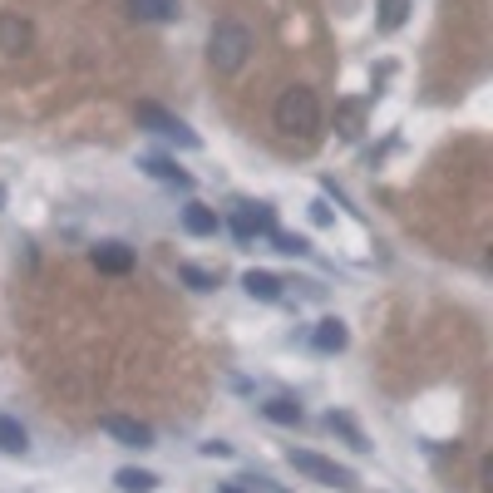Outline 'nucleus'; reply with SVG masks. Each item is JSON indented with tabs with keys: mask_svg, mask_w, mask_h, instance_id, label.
Returning <instances> with one entry per match:
<instances>
[{
	"mask_svg": "<svg viewBox=\"0 0 493 493\" xmlns=\"http://www.w3.org/2000/svg\"><path fill=\"white\" fill-rule=\"evenodd\" d=\"M246 54H252V30L237 20H217L213 35H207V65L217 75H237L246 65Z\"/></svg>",
	"mask_w": 493,
	"mask_h": 493,
	"instance_id": "obj_1",
	"label": "nucleus"
},
{
	"mask_svg": "<svg viewBox=\"0 0 493 493\" xmlns=\"http://www.w3.org/2000/svg\"><path fill=\"white\" fill-rule=\"evenodd\" d=\"M316 124H321V104L306 85H291L287 94L277 99V129L291 133V139H311Z\"/></svg>",
	"mask_w": 493,
	"mask_h": 493,
	"instance_id": "obj_2",
	"label": "nucleus"
},
{
	"mask_svg": "<svg viewBox=\"0 0 493 493\" xmlns=\"http://www.w3.org/2000/svg\"><path fill=\"white\" fill-rule=\"evenodd\" d=\"M287 459H291V469H296V473H306V479L326 483V489H341V493H355V489H360L351 469H341V464L321 459V454H311V449H291Z\"/></svg>",
	"mask_w": 493,
	"mask_h": 493,
	"instance_id": "obj_3",
	"label": "nucleus"
},
{
	"mask_svg": "<svg viewBox=\"0 0 493 493\" xmlns=\"http://www.w3.org/2000/svg\"><path fill=\"white\" fill-rule=\"evenodd\" d=\"M133 118H139V124H143L149 133H163V139L182 143V149H198V143H203L193 129H188V124H182L178 114H168V109H158V104H139V109H133Z\"/></svg>",
	"mask_w": 493,
	"mask_h": 493,
	"instance_id": "obj_4",
	"label": "nucleus"
},
{
	"mask_svg": "<svg viewBox=\"0 0 493 493\" xmlns=\"http://www.w3.org/2000/svg\"><path fill=\"white\" fill-rule=\"evenodd\" d=\"M99 429H104L109 440L129 444V449H149V444H153V429L139 424V419H129V415H104V419H99Z\"/></svg>",
	"mask_w": 493,
	"mask_h": 493,
	"instance_id": "obj_5",
	"label": "nucleus"
},
{
	"mask_svg": "<svg viewBox=\"0 0 493 493\" xmlns=\"http://www.w3.org/2000/svg\"><path fill=\"white\" fill-rule=\"evenodd\" d=\"M271 207L267 203H237V213H232V232L242 237V242H252V237H267L271 232Z\"/></svg>",
	"mask_w": 493,
	"mask_h": 493,
	"instance_id": "obj_6",
	"label": "nucleus"
},
{
	"mask_svg": "<svg viewBox=\"0 0 493 493\" xmlns=\"http://www.w3.org/2000/svg\"><path fill=\"white\" fill-rule=\"evenodd\" d=\"M94 267L109 271V277H124L133 267V252L124 242H104V246H94Z\"/></svg>",
	"mask_w": 493,
	"mask_h": 493,
	"instance_id": "obj_7",
	"label": "nucleus"
},
{
	"mask_svg": "<svg viewBox=\"0 0 493 493\" xmlns=\"http://www.w3.org/2000/svg\"><path fill=\"white\" fill-rule=\"evenodd\" d=\"M143 173L158 178V182H173V188H193V178H188L173 158H163V153H149V158H143Z\"/></svg>",
	"mask_w": 493,
	"mask_h": 493,
	"instance_id": "obj_8",
	"label": "nucleus"
},
{
	"mask_svg": "<svg viewBox=\"0 0 493 493\" xmlns=\"http://www.w3.org/2000/svg\"><path fill=\"white\" fill-rule=\"evenodd\" d=\"M0 50H11V54L30 50V25L20 15H0Z\"/></svg>",
	"mask_w": 493,
	"mask_h": 493,
	"instance_id": "obj_9",
	"label": "nucleus"
},
{
	"mask_svg": "<svg viewBox=\"0 0 493 493\" xmlns=\"http://www.w3.org/2000/svg\"><path fill=\"white\" fill-rule=\"evenodd\" d=\"M182 227H188L193 237H213L222 222H217V213H213V207H203V203H188V207H182Z\"/></svg>",
	"mask_w": 493,
	"mask_h": 493,
	"instance_id": "obj_10",
	"label": "nucleus"
},
{
	"mask_svg": "<svg viewBox=\"0 0 493 493\" xmlns=\"http://www.w3.org/2000/svg\"><path fill=\"white\" fill-rule=\"evenodd\" d=\"M242 287H246V296H257V301H281V277H271V271H246L242 277Z\"/></svg>",
	"mask_w": 493,
	"mask_h": 493,
	"instance_id": "obj_11",
	"label": "nucleus"
},
{
	"mask_svg": "<svg viewBox=\"0 0 493 493\" xmlns=\"http://www.w3.org/2000/svg\"><path fill=\"white\" fill-rule=\"evenodd\" d=\"M139 20H178V0H129Z\"/></svg>",
	"mask_w": 493,
	"mask_h": 493,
	"instance_id": "obj_12",
	"label": "nucleus"
},
{
	"mask_svg": "<svg viewBox=\"0 0 493 493\" xmlns=\"http://www.w3.org/2000/svg\"><path fill=\"white\" fill-rule=\"evenodd\" d=\"M114 483L124 493H153V489H158V473H149V469H118Z\"/></svg>",
	"mask_w": 493,
	"mask_h": 493,
	"instance_id": "obj_13",
	"label": "nucleus"
},
{
	"mask_svg": "<svg viewBox=\"0 0 493 493\" xmlns=\"http://www.w3.org/2000/svg\"><path fill=\"white\" fill-rule=\"evenodd\" d=\"M311 341H316V351L331 355V351H345V341H351V335H345V326H341V321H321Z\"/></svg>",
	"mask_w": 493,
	"mask_h": 493,
	"instance_id": "obj_14",
	"label": "nucleus"
},
{
	"mask_svg": "<svg viewBox=\"0 0 493 493\" xmlns=\"http://www.w3.org/2000/svg\"><path fill=\"white\" fill-rule=\"evenodd\" d=\"M0 449H11V454H25V449H30V440H25V429L15 424L11 415H0Z\"/></svg>",
	"mask_w": 493,
	"mask_h": 493,
	"instance_id": "obj_15",
	"label": "nucleus"
},
{
	"mask_svg": "<svg viewBox=\"0 0 493 493\" xmlns=\"http://www.w3.org/2000/svg\"><path fill=\"white\" fill-rule=\"evenodd\" d=\"M262 415H267L271 424H301V405H291V400H267Z\"/></svg>",
	"mask_w": 493,
	"mask_h": 493,
	"instance_id": "obj_16",
	"label": "nucleus"
},
{
	"mask_svg": "<svg viewBox=\"0 0 493 493\" xmlns=\"http://www.w3.org/2000/svg\"><path fill=\"white\" fill-rule=\"evenodd\" d=\"M405 15H409V0H380V25H385V30H400Z\"/></svg>",
	"mask_w": 493,
	"mask_h": 493,
	"instance_id": "obj_17",
	"label": "nucleus"
},
{
	"mask_svg": "<svg viewBox=\"0 0 493 493\" xmlns=\"http://www.w3.org/2000/svg\"><path fill=\"white\" fill-rule=\"evenodd\" d=\"M326 429H335V434H345V440H351L355 449H370V444H365V434H360V429H355V424H351V419H345V415H335V409H331V415H326Z\"/></svg>",
	"mask_w": 493,
	"mask_h": 493,
	"instance_id": "obj_18",
	"label": "nucleus"
},
{
	"mask_svg": "<svg viewBox=\"0 0 493 493\" xmlns=\"http://www.w3.org/2000/svg\"><path fill=\"white\" fill-rule=\"evenodd\" d=\"M271 242H277V252H287V257H306V252H311V246L301 242V237H291V232H277V227H271Z\"/></svg>",
	"mask_w": 493,
	"mask_h": 493,
	"instance_id": "obj_19",
	"label": "nucleus"
},
{
	"mask_svg": "<svg viewBox=\"0 0 493 493\" xmlns=\"http://www.w3.org/2000/svg\"><path fill=\"white\" fill-rule=\"evenodd\" d=\"M178 277L188 281L193 291H213L217 287V277H213V271H203V267H178Z\"/></svg>",
	"mask_w": 493,
	"mask_h": 493,
	"instance_id": "obj_20",
	"label": "nucleus"
},
{
	"mask_svg": "<svg viewBox=\"0 0 493 493\" xmlns=\"http://www.w3.org/2000/svg\"><path fill=\"white\" fill-rule=\"evenodd\" d=\"M355 118H360V104H345V109H341V124H345L341 133H355Z\"/></svg>",
	"mask_w": 493,
	"mask_h": 493,
	"instance_id": "obj_21",
	"label": "nucleus"
},
{
	"mask_svg": "<svg viewBox=\"0 0 493 493\" xmlns=\"http://www.w3.org/2000/svg\"><path fill=\"white\" fill-rule=\"evenodd\" d=\"M203 454H207V459H227V454H232V444H222V440H217V444H203Z\"/></svg>",
	"mask_w": 493,
	"mask_h": 493,
	"instance_id": "obj_22",
	"label": "nucleus"
},
{
	"mask_svg": "<svg viewBox=\"0 0 493 493\" xmlns=\"http://www.w3.org/2000/svg\"><path fill=\"white\" fill-rule=\"evenodd\" d=\"M222 493H257V489H246V479H237V483H222Z\"/></svg>",
	"mask_w": 493,
	"mask_h": 493,
	"instance_id": "obj_23",
	"label": "nucleus"
},
{
	"mask_svg": "<svg viewBox=\"0 0 493 493\" xmlns=\"http://www.w3.org/2000/svg\"><path fill=\"white\" fill-rule=\"evenodd\" d=\"M0 207H5V193H0Z\"/></svg>",
	"mask_w": 493,
	"mask_h": 493,
	"instance_id": "obj_24",
	"label": "nucleus"
}]
</instances>
